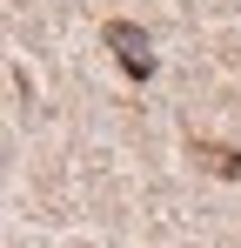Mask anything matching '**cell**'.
<instances>
[{"mask_svg":"<svg viewBox=\"0 0 241 248\" xmlns=\"http://www.w3.org/2000/svg\"><path fill=\"white\" fill-rule=\"evenodd\" d=\"M107 47H114V61L134 74V81L154 74V47H148V34H141L134 20H107Z\"/></svg>","mask_w":241,"mask_h":248,"instance_id":"1","label":"cell"}]
</instances>
